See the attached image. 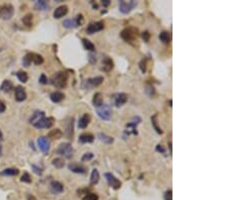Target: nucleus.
<instances>
[{
  "mask_svg": "<svg viewBox=\"0 0 227 200\" xmlns=\"http://www.w3.org/2000/svg\"><path fill=\"white\" fill-rule=\"evenodd\" d=\"M52 85L58 88H65L68 83V74L66 72H58L52 78Z\"/></svg>",
  "mask_w": 227,
  "mask_h": 200,
  "instance_id": "f257e3e1",
  "label": "nucleus"
},
{
  "mask_svg": "<svg viewBox=\"0 0 227 200\" xmlns=\"http://www.w3.org/2000/svg\"><path fill=\"white\" fill-rule=\"evenodd\" d=\"M121 38L127 43H133L137 39V30L134 27H126L121 31Z\"/></svg>",
  "mask_w": 227,
  "mask_h": 200,
  "instance_id": "f03ea898",
  "label": "nucleus"
},
{
  "mask_svg": "<svg viewBox=\"0 0 227 200\" xmlns=\"http://www.w3.org/2000/svg\"><path fill=\"white\" fill-rule=\"evenodd\" d=\"M57 153L67 159H71L74 155V150H73V147L70 142H63L59 146Z\"/></svg>",
  "mask_w": 227,
  "mask_h": 200,
  "instance_id": "7ed1b4c3",
  "label": "nucleus"
},
{
  "mask_svg": "<svg viewBox=\"0 0 227 200\" xmlns=\"http://www.w3.org/2000/svg\"><path fill=\"white\" fill-rule=\"evenodd\" d=\"M96 112L98 114V116L103 120H109L112 115V109L107 104H102L100 107L96 108Z\"/></svg>",
  "mask_w": 227,
  "mask_h": 200,
  "instance_id": "20e7f679",
  "label": "nucleus"
},
{
  "mask_svg": "<svg viewBox=\"0 0 227 200\" xmlns=\"http://www.w3.org/2000/svg\"><path fill=\"white\" fill-rule=\"evenodd\" d=\"M136 5H137V2L135 0H130V1L121 0V1H119V10H120V12H122L123 14H127Z\"/></svg>",
  "mask_w": 227,
  "mask_h": 200,
  "instance_id": "39448f33",
  "label": "nucleus"
},
{
  "mask_svg": "<svg viewBox=\"0 0 227 200\" xmlns=\"http://www.w3.org/2000/svg\"><path fill=\"white\" fill-rule=\"evenodd\" d=\"M14 13V8L11 4H4V5L0 8V17L4 20H9L13 16Z\"/></svg>",
  "mask_w": 227,
  "mask_h": 200,
  "instance_id": "423d86ee",
  "label": "nucleus"
},
{
  "mask_svg": "<svg viewBox=\"0 0 227 200\" xmlns=\"http://www.w3.org/2000/svg\"><path fill=\"white\" fill-rule=\"evenodd\" d=\"M104 176H105V178H106V181L109 184V186L112 187L113 189H119L120 188L121 182L114 176V175H112L111 173H105Z\"/></svg>",
  "mask_w": 227,
  "mask_h": 200,
  "instance_id": "0eeeda50",
  "label": "nucleus"
},
{
  "mask_svg": "<svg viewBox=\"0 0 227 200\" xmlns=\"http://www.w3.org/2000/svg\"><path fill=\"white\" fill-rule=\"evenodd\" d=\"M38 146L43 153H48V150H50L51 142L47 137H39L38 138Z\"/></svg>",
  "mask_w": 227,
  "mask_h": 200,
  "instance_id": "6e6552de",
  "label": "nucleus"
},
{
  "mask_svg": "<svg viewBox=\"0 0 227 200\" xmlns=\"http://www.w3.org/2000/svg\"><path fill=\"white\" fill-rule=\"evenodd\" d=\"M104 28V23L102 21H97V22H92L87 27V34L88 35H93L96 31H100Z\"/></svg>",
  "mask_w": 227,
  "mask_h": 200,
  "instance_id": "1a4fd4ad",
  "label": "nucleus"
},
{
  "mask_svg": "<svg viewBox=\"0 0 227 200\" xmlns=\"http://www.w3.org/2000/svg\"><path fill=\"white\" fill-rule=\"evenodd\" d=\"M54 124V118L52 117H43L42 120H39L38 123L34 126L36 128H50Z\"/></svg>",
  "mask_w": 227,
  "mask_h": 200,
  "instance_id": "9d476101",
  "label": "nucleus"
},
{
  "mask_svg": "<svg viewBox=\"0 0 227 200\" xmlns=\"http://www.w3.org/2000/svg\"><path fill=\"white\" fill-rule=\"evenodd\" d=\"M104 81L103 77L101 76H98V77H95V78H90L88 79L86 82H85V88H92V87H97L99 86V85L102 84V82Z\"/></svg>",
  "mask_w": 227,
  "mask_h": 200,
  "instance_id": "9b49d317",
  "label": "nucleus"
},
{
  "mask_svg": "<svg viewBox=\"0 0 227 200\" xmlns=\"http://www.w3.org/2000/svg\"><path fill=\"white\" fill-rule=\"evenodd\" d=\"M69 170L77 174H85L87 172L86 167L81 164H77V163H72V164L69 165Z\"/></svg>",
  "mask_w": 227,
  "mask_h": 200,
  "instance_id": "f8f14e48",
  "label": "nucleus"
},
{
  "mask_svg": "<svg viewBox=\"0 0 227 200\" xmlns=\"http://www.w3.org/2000/svg\"><path fill=\"white\" fill-rule=\"evenodd\" d=\"M50 191L52 193H54V194H59L61 192H63L64 191V185L62 184V183H60L58 181H52L51 182V184H50Z\"/></svg>",
  "mask_w": 227,
  "mask_h": 200,
  "instance_id": "ddd939ff",
  "label": "nucleus"
},
{
  "mask_svg": "<svg viewBox=\"0 0 227 200\" xmlns=\"http://www.w3.org/2000/svg\"><path fill=\"white\" fill-rule=\"evenodd\" d=\"M68 6L66 5H62V6H59L58 8H56L55 11H54V17L57 18V19H60L64 17L65 15L68 13Z\"/></svg>",
  "mask_w": 227,
  "mask_h": 200,
  "instance_id": "4468645a",
  "label": "nucleus"
},
{
  "mask_svg": "<svg viewBox=\"0 0 227 200\" xmlns=\"http://www.w3.org/2000/svg\"><path fill=\"white\" fill-rule=\"evenodd\" d=\"M43 117H46V115H44V112L43 111H39V110H36V111H34V114H32V115L30 116V124L34 125L35 123H38L39 120H42Z\"/></svg>",
  "mask_w": 227,
  "mask_h": 200,
  "instance_id": "2eb2a0df",
  "label": "nucleus"
},
{
  "mask_svg": "<svg viewBox=\"0 0 227 200\" xmlns=\"http://www.w3.org/2000/svg\"><path fill=\"white\" fill-rule=\"evenodd\" d=\"M15 99L18 102L24 101L26 99V92L21 86H17L15 88Z\"/></svg>",
  "mask_w": 227,
  "mask_h": 200,
  "instance_id": "dca6fc26",
  "label": "nucleus"
},
{
  "mask_svg": "<svg viewBox=\"0 0 227 200\" xmlns=\"http://www.w3.org/2000/svg\"><path fill=\"white\" fill-rule=\"evenodd\" d=\"M126 101H127V95L125 93H119L114 98V103L116 107H121L123 104L126 103Z\"/></svg>",
  "mask_w": 227,
  "mask_h": 200,
  "instance_id": "f3484780",
  "label": "nucleus"
},
{
  "mask_svg": "<svg viewBox=\"0 0 227 200\" xmlns=\"http://www.w3.org/2000/svg\"><path fill=\"white\" fill-rule=\"evenodd\" d=\"M90 120H91L90 115H89L88 113H84L83 115L80 117L79 122H78V126L80 128H86L88 126V124L90 123Z\"/></svg>",
  "mask_w": 227,
  "mask_h": 200,
  "instance_id": "a211bd4d",
  "label": "nucleus"
},
{
  "mask_svg": "<svg viewBox=\"0 0 227 200\" xmlns=\"http://www.w3.org/2000/svg\"><path fill=\"white\" fill-rule=\"evenodd\" d=\"M113 66H114L113 61L109 57H105L102 61V70L105 72H109L113 69Z\"/></svg>",
  "mask_w": 227,
  "mask_h": 200,
  "instance_id": "6ab92c4d",
  "label": "nucleus"
},
{
  "mask_svg": "<svg viewBox=\"0 0 227 200\" xmlns=\"http://www.w3.org/2000/svg\"><path fill=\"white\" fill-rule=\"evenodd\" d=\"M94 136L91 133H83L79 137V142L82 144H90L94 142Z\"/></svg>",
  "mask_w": 227,
  "mask_h": 200,
  "instance_id": "aec40b11",
  "label": "nucleus"
},
{
  "mask_svg": "<svg viewBox=\"0 0 227 200\" xmlns=\"http://www.w3.org/2000/svg\"><path fill=\"white\" fill-rule=\"evenodd\" d=\"M50 98L52 102H54V103H59V102L64 100L65 94L62 92H60V91H56V92H52L50 95Z\"/></svg>",
  "mask_w": 227,
  "mask_h": 200,
  "instance_id": "412c9836",
  "label": "nucleus"
},
{
  "mask_svg": "<svg viewBox=\"0 0 227 200\" xmlns=\"http://www.w3.org/2000/svg\"><path fill=\"white\" fill-rule=\"evenodd\" d=\"M93 105L95 106L96 108H98L100 107L101 105L103 104V96L101 93H96V94L94 95V97H93Z\"/></svg>",
  "mask_w": 227,
  "mask_h": 200,
  "instance_id": "4be33fe9",
  "label": "nucleus"
},
{
  "mask_svg": "<svg viewBox=\"0 0 227 200\" xmlns=\"http://www.w3.org/2000/svg\"><path fill=\"white\" fill-rule=\"evenodd\" d=\"M62 136H63V133L59 128H56L51 130L50 133L48 134V137L51 138V140H59L60 137H62Z\"/></svg>",
  "mask_w": 227,
  "mask_h": 200,
  "instance_id": "5701e85b",
  "label": "nucleus"
},
{
  "mask_svg": "<svg viewBox=\"0 0 227 200\" xmlns=\"http://www.w3.org/2000/svg\"><path fill=\"white\" fill-rule=\"evenodd\" d=\"M12 88H13V84H12L11 81L4 80L2 85L0 86V90L2 92H9L10 90H12Z\"/></svg>",
  "mask_w": 227,
  "mask_h": 200,
  "instance_id": "b1692460",
  "label": "nucleus"
},
{
  "mask_svg": "<svg viewBox=\"0 0 227 200\" xmlns=\"http://www.w3.org/2000/svg\"><path fill=\"white\" fill-rule=\"evenodd\" d=\"M98 138L102 142H104V144H108V145H110L114 142V138H113L112 137H109V136H107V134L102 133H98Z\"/></svg>",
  "mask_w": 227,
  "mask_h": 200,
  "instance_id": "393cba45",
  "label": "nucleus"
},
{
  "mask_svg": "<svg viewBox=\"0 0 227 200\" xmlns=\"http://www.w3.org/2000/svg\"><path fill=\"white\" fill-rule=\"evenodd\" d=\"M34 8L36 10H47L48 8V3L46 0H39L34 3Z\"/></svg>",
  "mask_w": 227,
  "mask_h": 200,
  "instance_id": "a878e982",
  "label": "nucleus"
},
{
  "mask_svg": "<svg viewBox=\"0 0 227 200\" xmlns=\"http://www.w3.org/2000/svg\"><path fill=\"white\" fill-rule=\"evenodd\" d=\"M160 40L161 42L165 44H169L171 43V35L168 31H163L160 34Z\"/></svg>",
  "mask_w": 227,
  "mask_h": 200,
  "instance_id": "bb28decb",
  "label": "nucleus"
},
{
  "mask_svg": "<svg viewBox=\"0 0 227 200\" xmlns=\"http://www.w3.org/2000/svg\"><path fill=\"white\" fill-rule=\"evenodd\" d=\"M99 179H100V175H99L98 170L94 169V170L92 171L91 177H90V183H91V185L97 184V183H98V181H99Z\"/></svg>",
  "mask_w": 227,
  "mask_h": 200,
  "instance_id": "cd10ccee",
  "label": "nucleus"
},
{
  "mask_svg": "<svg viewBox=\"0 0 227 200\" xmlns=\"http://www.w3.org/2000/svg\"><path fill=\"white\" fill-rule=\"evenodd\" d=\"M63 26H64V27H66V28H75V27L78 26V24H77L76 19L73 18V19H66V20H64Z\"/></svg>",
  "mask_w": 227,
  "mask_h": 200,
  "instance_id": "c85d7f7f",
  "label": "nucleus"
},
{
  "mask_svg": "<svg viewBox=\"0 0 227 200\" xmlns=\"http://www.w3.org/2000/svg\"><path fill=\"white\" fill-rule=\"evenodd\" d=\"M31 63H34V65H40L43 63V58L39 54L31 53Z\"/></svg>",
  "mask_w": 227,
  "mask_h": 200,
  "instance_id": "c756f323",
  "label": "nucleus"
},
{
  "mask_svg": "<svg viewBox=\"0 0 227 200\" xmlns=\"http://www.w3.org/2000/svg\"><path fill=\"white\" fill-rule=\"evenodd\" d=\"M82 42H83V46L85 48V50H87L89 52H94L95 51V46L93 44L90 40H87V39H83L82 40Z\"/></svg>",
  "mask_w": 227,
  "mask_h": 200,
  "instance_id": "7c9ffc66",
  "label": "nucleus"
},
{
  "mask_svg": "<svg viewBox=\"0 0 227 200\" xmlns=\"http://www.w3.org/2000/svg\"><path fill=\"white\" fill-rule=\"evenodd\" d=\"M145 94H147L148 97H151V98H152V97L156 95V89L152 84L145 85Z\"/></svg>",
  "mask_w": 227,
  "mask_h": 200,
  "instance_id": "2f4dec72",
  "label": "nucleus"
},
{
  "mask_svg": "<svg viewBox=\"0 0 227 200\" xmlns=\"http://www.w3.org/2000/svg\"><path fill=\"white\" fill-rule=\"evenodd\" d=\"M19 171L17 169H12V168H8L3 170L1 172V175H4V176H16L18 175Z\"/></svg>",
  "mask_w": 227,
  "mask_h": 200,
  "instance_id": "473e14b6",
  "label": "nucleus"
},
{
  "mask_svg": "<svg viewBox=\"0 0 227 200\" xmlns=\"http://www.w3.org/2000/svg\"><path fill=\"white\" fill-rule=\"evenodd\" d=\"M16 77H17L18 80L20 81V82H22V83H26L27 80H28L27 73L23 72V71H19V72L16 73Z\"/></svg>",
  "mask_w": 227,
  "mask_h": 200,
  "instance_id": "72a5a7b5",
  "label": "nucleus"
},
{
  "mask_svg": "<svg viewBox=\"0 0 227 200\" xmlns=\"http://www.w3.org/2000/svg\"><path fill=\"white\" fill-rule=\"evenodd\" d=\"M22 22H23V24H24V26H25L30 27V26H32V14H30V13L26 14V15L22 18Z\"/></svg>",
  "mask_w": 227,
  "mask_h": 200,
  "instance_id": "f704fd0d",
  "label": "nucleus"
},
{
  "mask_svg": "<svg viewBox=\"0 0 227 200\" xmlns=\"http://www.w3.org/2000/svg\"><path fill=\"white\" fill-rule=\"evenodd\" d=\"M52 165H54L56 168H58V169H61V168H63V167L65 166V161L63 160L62 158H56L52 160Z\"/></svg>",
  "mask_w": 227,
  "mask_h": 200,
  "instance_id": "c9c22d12",
  "label": "nucleus"
},
{
  "mask_svg": "<svg viewBox=\"0 0 227 200\" xmlns=\"http://www.w3.org/2000/svg\"><path fill=\"white\" fill-rule=\"evenodd\" d=\"M152 126L155 128V129L157 130V133H163V130L161 128H160L159 126H157V114H155L153 116H152Z\"/></svg>",
  "mask_w": 227,
  "mask_h": 200,
  "instance_id": "e433bc0d",
  "label": "nucleus"
},
{
  "mask_svg": "<svg viewBox=\"0 0 227 200\" xmlns=\"http://www.w3.org/2000/svg\"><path fill=\"white\" fill-rule=\"evenodd\" d=\"M22 64L24 67H30V65L31 64V53H28V54L24 57L22 60Z\"/></svg>",
  "mask_w": 227,
  "mask_h": 200,
  "instance_id": "4c0bfd02",
  "label": "nucleus"
},
{
  "mask_svg": "<svg viewBox=\"0 0 227 200\" xmlns=\"http://www.w3.org/2000/svg\"><path fill=\"white\" fill-rule=\"evenodd\" d=\"M98 199H99L98 195L95 193H87L82 198V200H98Z\"/></svg>",
  "mask_w": 227,
  "mask_h": 200,
  "instance_id": "58836bf2",
  "label": "nucleus"
},
{
  "mask_svg": "<svg viewBox=\"0 0 227 200\" xmlns=\"http://www.w3.org/2000/svg\"><path fill=\"white\" fill-rule=\"evenodd\" d=\"M21 181L24 182V183H30L31 182V178L30 176V174L26 173V172H24L23 175H22V177H21Z\"/></svg>",
  "mask_w": 227,
  "mask_h": 200,
  "instance_id": "ea45409f",
  "label": "nucleus"
},
{
  "mask_svg": "<svg viewBox=\"0 0 227 200\" xmlns=\"http://www.w3.org/2000/svg\"><path fill=\"white\" fill-rule=\"evenodd\" d=\"M139 68H140V71L143 73L147 72V60H141V62L139 63Z\"/></svg>",
  "mask_w": 227,
  "mask_h": 200,
  "instance_id": "a19ab883",
  "label": "nucleus"
},
{
  "mask_svg": "<svg viewBox=\"0 0 227 200\" xmlns=\"http://www.w3.org/2000/svg\"><path fill=\"white\" fill-rule=\"evenodd\" d=\"M76 21H77V24H78V26H82V24L84 23V17H83V15L82 14H78L76 16Z\"/></svg>",
  "mask_w": 227,
  "mask_h": 200,
  "instance_id": "79ce46f5",
  "label": "nucleus"
},
{
  "mask_svg": "<svg viewBox=\"0 0 227 200\" xmlns=\"http://www.w3.org/2000/svg\"><path fill=\"white\" fill-rule=\"evenodd\" d=\"M93 157H94V155H93L92 153H86L82 157V161L83 162H85V161H90L91 159H93Z\"/></svg>",
  "mask_w": 227,
  "mask_h": 200,
  "instance_id": "37998d69",
  "label": "nucleus"
},
{
  "mask_svg": "<svg viewBox=\"0 0 227 200\" xmlns=\"http://www.w3.org/2000/svg\"><path fill=\"white\" fill-rule=\"evenodd\" d=\"M164 198H165V200H173V191L168 190L167 192L165 193Z\"/></svg>",
  "mask_w": 227,
  "mask_h": 200,
  "instance_id": "c03bdc74",
  "label": "nucleus"
},
{
  "mask_svg": "<svg viewBox=\"0 0 227 200\" xmlns=\"http://www.w3.org/2000/svg\"><path fill=\"white\" fill-rule=\"evenodd\" d=\"M39 81V83H40V84H43V85H44V84H48V78H47V76L44 75V74H42V75H40Z\"/></svg>",
  "mask_w": 227,
  "mask_h": 200,
  "instance_id": "a18cd8bd",
  "label": "nucleus"
},
{
  "mask_svg": "<svg viewBox=\"0 0 227 200\" xmlns=\"http://www.w3.org/2000/svg\"><path fill=\"white\" fill-rule=\"evenodd\" d=\"M143 39L145 43H148L149 42V39H151V34H149L148 31H144L143 34Z\"/></svg>",
  "mask_w": 227,
  "mask_h": 200,
  "instance_id": "49530a36",
  "label": "nucleus"
},
{
  "mask_svg": "<svg viewBox=\"0 0 227 200\" xmlns=\"http://www.w3.org/2000/svg\"><path fill=\"white\" fill-rule=\"evenodd\" d=\"M32 168H34V173H35V174H38V175H42V174H43V171H42V169L38 168V167H36L35 165H32Z\"/></svg>",
  "mask_w": 227,
  "mask_h": 200,
  "instance_id": "de8ad7c7",
  "label": "nucleus"
},
{
  "mask_svg": "<svg viewBox=\"0 0 227 200\" xmlns=\"http://www.w3.org/2000/svg\"><path fill=\"white\" fill-rule=\"evenodd\" d=\"M89 60H90V63H92V64H94L96 62V58H95L94 55H90V56H89Z\"/></svg>",
  "mask_w": 227,
  "mask_h": 200,
  "instance_id": "09e8293b",
  "label": "nucleus"
},
{
  "mask_svg": "<svg viewBox=\"0 0 227 200\" xmlns=\"http://www.w3.org/2000/svg\"><path fill=\"white\" fill-rule=\"evenodd\" d=\"M157 152H161L163 154H165V149H164L161 145H157Z\"/></svg>",
  "mask_w": 227,
  "mask_h": 200,
  "instance_id": "8fccbe9b",
  "label": "nucleus"
},
{
  "mask_svg": "<svg viewBox=\"0 0 227 200\" xmlns=\"http://www.w3.org/2000/svg\"><path fill=\"white\" fill-rule=\"evenodd\" d=\"M4 110H5V104L0 101V112H4Z\"/></svg>",
  "mask_w": 227,
  "mask_h": 200,
  "instance_id": "3c124183",
  "label": "nucleus"
},
{
  "mask_svg": "<svg viewBox=\"0 0 227 200\" xmlns=\"http://www.w3.org/2000/svg\"><path fill=\"white\" fill-rule=\"evenodd\" d=\"M109 4H110V1H109V0H103V1H102V5H103L104 7L108 6Z\"/></svg>",
  "mask_w": 227,
  "mask_h": 200,
  "instance_id": "603ef678",
  "label": "nucleus"
},
{
  "mask_svg": "<svg viewBox=\"0 0 227 200\" xmlns=\"http://www.w3.org/2000/svg\"><path fill=\"white\" fill-rule=\"evenodd\" d=\"M169 149H170V153L172 155V142H169Z\"/></svg>",
  "mask_w": 227,
  "mask_h": 200,
  "instance_id": "864d4df0",
  "label": "nucleus"
},
{
  "mask_svg": "<svg viewBox=\"0 0 227 200\" xmlns=\"http://www.w3.org/2000/svg\"><path fill=\"white\" fill-rule=\"evenodd\" d=\"M2 137H3V134H2V133H1V130H0V141L2 140Z\"/></svg>",
  "mask_w": 227,
  "mask_h": 200,
  "instance_id": "5fc2aeb1",
  "label": "nucleus"
},
{
  "mask_svg": "<svg viewBox=\"0 0 227 200\" xmlns=\"http://www.w3.org/2000/svg\"><path fill=\"white\" fill-rule=\"evenodd\" d=\"M1 153H2V148H1V146H0V155H1Z\"/></svg>",
  "mask_w": 227,
  "mask_h": 200,
  "instance_id": "6e6d98bb",
  "label": "nucleus"
},
{
  "mask_svg": "<svg viewBox=\"0 0 227 200\" xmlns=\"http://www.w3.org/2000/svg\"><path fill=\"white\" fill-rule=\"evenodd\" d=\"M31 198H32V197H31ZM31 198H30V199H28V200H31Z\"/></svg>",
  "mask_w": 227,
  "mask_h": 200,
  "instance_id": "4d7b16f0",
  "label": "nucleus"
}]
</instances>
